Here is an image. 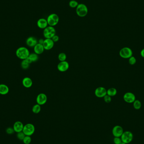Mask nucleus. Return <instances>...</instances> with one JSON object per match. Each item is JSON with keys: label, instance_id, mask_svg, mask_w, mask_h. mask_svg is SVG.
Instances as JSON below:
<instances>
[{"label": "nucleus", "instance_id": "f257e3e1", "mask_svg": "<svg viewBox=\"0 0 144 144\" xmlns=\"http://www.w3.org/2000/svg\"><path fill=\"white\" fill-rule=\"evenodd\" d=\"M30 54L29 50L25 47H20L16 51V56L22 60L27 59L29 56Z\"/></svg>", "mask_w": 144, "mask_h": 144}, {"label": "nucleus", "instance_id": "f03ea898", "mask_svg": "<svg viewBox=\"0 0 144 144\" xmlns=\"http://www.w3.org/2000/svg\"><path fill=\"white\" fill-rule=\"evenodd\" d=\"M76 12L77 15L80 17H85L88 12V9L87 6L83 4H80L76 7Z\"/></svg>", "mask_w": 144, "mask_h": 144}, {"label": "nucleus", "instance_id": "7ed1b4c3", "mask_svg": "<svg viewBox=\"0 0 144 144\" xmlns=\"http://www.w3.org/2000/svg\"><path fill=\"white\" fill-rule=\"evenodd\" d=\"M43 35L46 38L51 39L56 35V30L54 27L47 26L43 30Z\"/></svg>", "mask_w": 144, "mask_h": 144}, {"label": "nucleus", "instance_id": "20e7f679", "mask_svg": "<svg viewBox=\"0 0 144 144\" xmlns=\"http://www.w3.org/2000/svg\"><path fill=\"white\" fill-rule=\"evenodd\" d=\"M59 16L56 14H51L47 18V21L48 25L50 26L54 27L59 23Z\"/></svg>", "mask_w": 144, "mask_h": 144}, {"label": "nucleus", "instance_id": "39448f33", "mask_svg": "<svg viewBox=\"0 0 144 144\" xmlns=\"http://www.w3.org/2000/svg\"><path fill=\"white\" fill-rule=\"evenodd\" d=\"M119 55L124 59H129L130 57L132 56V51L128 47H124L120 51Z\"/></svg>", "mask_w": 144, "mask_h": 144}, {"label": "nucleus", "instance_id": "423d86ee", "mask_svg": "<svg viewBox=\"0 0 144 144\" xmlns=\"http://www.w3.org/2000/svg\"><path fill=\"white\" fill-rule=\"evenodd\" d=\"M121 138L122 141L126 144H128L132 141L133 134L130 131H125L121 136Z\"/></svg>", "mask_w": 144, "mask_h": 144}, {"label": "nucleus", "instance_id": "0eeeda50", "mask_svg": "<svg viewBox=\"0 0 144 144\" xmlns=\"http://www.w3.org/2000/svg\"><path fill=\"white\" fill-rule=\"evenodd\" d=\"M35 131V127L32 123H27L24 126L22 131L26 136H31L34 134Z\"/></svg>", "mask_w": 144, "mask_h": 144}, {"label": "nucleus", "instance_id": "6e6552de", "mask_svg": "<svg viewBox=\"0 0 144 144\" xmlns=\"http://www.w3.org/2000/svg\"><path fill=\"white\" fill-rule=\"evenodd\" d=\"M94 94L98 98H102L107 94V90L103 87H99L96 89Z\"/></svg>", "mask_w": 144, "mask_h": 144}, {"label": "nucleus", "instance_id": "1a4fd4ad", "mask_svg": "<svg viewBox=\"0 0 144 144\" xmlns=\"http://www.w3.org/2000/svg\"><path fill=\"white\" fill-rule=\"evenodd\" d=\"M123 132V128L119 125L115 126L112 130V134L114 137H121Z\"/></svg>", "mask_w": 144, "mask_h": 144}, {"label": "nucleus", "instance_id": "9d476101", "mask_svg": "<svg viewBox=\"0 0 144 144\" xmlns=\"http://www.w3.org/2000/svg\"><path fill=\"white\" fill-rule=\"evenodd\" d=\"M123 100L128 103H132L136 100L135 96L131 92H127L123 95Z\"/></svg>", "mask_w": 144, "mask_h": 144}, {"label": "nucleus", "instance_id": "9b49d317", "mask_svg": "<svg viewBox=\"0 0 144 144\" xmlns=\"http://www.w3.org/2000/svg\"><path fill=\"white\" fill-rule=\"evenodd\" d=\"M47 101V96L44 93H41L37 96L36 102L40 105H44Z\"/></svg>", "mask_w": 144, "mask_h": 144}, {"label": "nucleus", "instance_id": "f8f14e48", "mask_svg": "<svg viewBox=\"0 0 144 144\" xmlns=\"http://www.w3.org/2000/svg\"><path fill=\"white\" fill-rule=\"evenodd\" d=\"M57 67L58 70L60 72H65L69 68V64L68 62L66 61L60 62L58 64Z\"/></svg>", "mask_w": 144, "mask_h": 144}, {"label": "nucleus", "instance_id": "ddd939ff", "mask_svg": "<svg viewBox=\"0 0 144 144\" xmlns=\"http://www.w3.org/2000/svg\"><path fill=\"white\" fill-rule=\"evenodd\" d=\"M54 43L51 39L46 38L44 41L43 45L45 50H49L54 47Z\"/></svg>", "mask_w": 144, "mask_h": 144}, {"label": "nucleus", "instance_id": "4468645a", "mask_svg": "<svg viewBox=\"0 0 144 144\" xmlns=\"http://www.w3.org/2000/svg\"><path fill=\"white\" fill-rule=\"evenodd\" d=\"M24 125L22 122L20 121H17L15 122L13 126V128L15 132L17 133L22 131L23 129Z\"/></svg>", "mask_w": 144, "mask_h": 144}, {"label": "nucleus", "instance_id": "2eb2a0df", "mask_svg": "<svg viewBox=\"0 0 144 144\" xmlns=\"http://www.w3.org/2000/svg\"><path fill=\"white\" fill-rule=\"evenodd\" d=\"M26 43L28 46L30 47H34L37 43H38L36 38L32 36L28 38L27 39Z\"/></svg>", "mask_w": 144, "mask_h": 144}, {"label": "nucleus", "instance_id": "dca6fc26", "mask_svg": "<svg viewBox=\"0 0 144 144\" xmlns=\"http://www.w3.org/2000/svg\"><path fill=\"white\" fill-rule=\"evenodd\" d=\"M37 26L40 29H44L46 28L48 25L47 20L45 19L41 18L38 20L37 21Z\"/></svg>", "mask_w": 144, "mask_h": 144}, {"label": "nucleus", "instance_id": "f3484780", "mask_svg": "<svg viewBox=\"0 0 144 144\" xmlns=\"http://www.w3.org/2000/svg\"><path fill=\"white\" fill-rule=\"evenodd\" d=\"M33 48H34L33 49L34 52L35 53V54H37L38 55L42 54L45 50L43 45L40 43H37Z\"/></svg>", "mask_w": 144, "mask_h": 144}, {"label": "nucleus", "instance_id": "a211bd4d", "mask_svg": "<svg viewBox=\"0 0 144 144\" xmlns=\"http://www.w3.org/2000/svg\"><path fill=\"white\" fill-rule=\"evenodd\" d=\"M22 83L23 86L25 88H30L33 85V81L29 77L24 78L22 80Z\"/></svg>", "mask_w": 144, "mask_h": 144}, {"label": "nucleus", "instance_id": "6ab92c4d", "mask_svg": "<svg viewBox=\"0 0 144 144\" xmlns=\"http://www.w3.org/2000/svg\"><path fill=\"white\" fill-rule=\"evenodd\" d=\"M9 87L4 84H0V94L6 95L9 92Z\"/></svg>", "mask_w": 144, "mask_h": 144}, {"label": "nucleus", "instance_id": "aec40b11", "mask_svg": "<svg viewBox=\"0 0 144 144\" xmlns=\"http://www.w3.org/2000/svg\"><path fill=\"white\" fill-rule=\"evenodd\" d=\"M117 93L116 89L114 88H110L107 90V94L111 97L116 95Z\"/></svg>", "mask_w": 144, "mask_h": 144}, {"label": "nucleus", "instance_id": "412c9836", "mask_svg": "<svg viewBox=\"0 0 144 144\" xmlns=\"http://www.w3.org/2000/svg\"><path fill=\"white\" fill-rule=\"evenodd\" d=\"M41 105L38 104L34 105L32 107V111L35 114H38L41 111Z\"/></svg>", "mask_w": 144, "mask_h": 144}, {"label": "nucleus", "instance_id": "4be33fe9", "mask_svg": "<svg viewBox=\"0 0 144 144\" xmlns=\"http://www.w3.org/2000/svg\"><path fill=\"white\" fill-rule=\"evenodd\" d=\"M28 57L30 59V60L32 62H36L38 59V55L37 54H35V53L30 54Z\"/></svg>", "mask_w": 144, "mask_h": 144}, {"label": "nucleus", "instance_id": "5701e85b", "mask_svg": "<svg viewBox=\"0 0 144 144\" xmlns=\"http://www.w3.org/2000/svg\"><path fill=\"white\" fill-rule=\"evenodd\" d=\"M30 64L26 60V59L22 60L21 62V67L23 69H26L29 68Z\"/></svg>", "mask_w": 144, "mask_h": 144}, {"label": "nucleus", "instance_id": "b1692460", "mask_svg": "<svg viewBox=\"0 0 144 144\" xmlns=\"http://www.w3.org/2000/svg\"><path fill=\"white\" fill-rule=\"evenodd\" d=\"M133 103V107L134 109L136 110H139L141 108V104L140 101H139L138 100H135Z\"/></svg>", "mask_w": 144, "mask_h": 144}, {"label": "nucleus", "instance_id": "393cba45", "mask_svg": "<svg viewBox=\"0 0 144 144\" xmlns=\"http://www.w3.org/2000/svg\"><path fill=\"white\" fill-rule=\"evenodd\" d=\"M67 59V55L64 53H60L58 55V59L60 62L66 61Z\"/></svg>", "mask_w": 144, "mask_h": 144}, {"label": "nucleus", "instance_id": "a878e982", "mask_svg": "<svg viewBox=\"0 0 144 144\" xmlns=\"http://www.w3.org/2000/svg\"><path fill=\"white\" fill-rule=\"evenodd\" d=\"M79 4L78 2L75 0H72L70 1L69 3V7L72 8H76L79 5Z\"/></svg>", "mask_w": 144, "mask_h": 144}, {"label": "nucleus", "instance_id": "bb28decb", "mask_svg": "<svg viewBox=\"0 0 144 144\" xmlns=\"http://www.w3.org/2000/svg\"><path fill=\"white\" fill-rule=\"evenodd\" d=\"M22 141L25 144H30L31 142V138L29 136H25V137Z\"/></svg>", "mask_w": 144, "mask_h": 144}, {"label": "nucleus", "instance_id": "cd10ccee", "mask_svg": "<svg viewBox=\"0 0 144 144\" xmlns=\"http://www.w3.org/2000/svg\"><path fill=\"white\" fill-rule=\"evenodd\" d=\"M17 138L20 140H23L24 138L25 137V134L24 133L23 131H21L20 132L17 133Z\"/></svg>", "mask_w": 144, "mask_h": 144}, {"label": "nucleus", "instance_id": "c85d7f7f", "mask_svg": "<svg viewBox=\"0 0 144 144\" xmlns=\"http://www.w3.org/2000/svg\"><path fill=\"white\" fill-rule=\"evenodd\" d=\"M136 59L134 56H131L128 59V62L131 65H134L136 63Z\"/></svg>", "mask_w": 144, "mask_h": 144}, {"label": "nucleus", "instance_id": "c756f323", "mask_svg": "<svg viewBox=\"0 0 144 144\" xmlns=\"http://www.w3.org/2000/svg\"><path fill=\"white\" fill-rule=\"evenodd\" d=\"M103 98L104 100L106 103H109L111 102V97L110 96L108 95L107 94H106V95Z\"/></svg>", "mask_w": 144, "mask_h": 144}, {"label": "nucleus", "instance_id": "7c9ffc66", "mask_svg": "<svg viewBox=\"0 0 144 144\" xmlns=\"http://www.w3.org/2000/svg\"><path fill=\"white\" fill-rule=\"evenodd\" d=\"M15 132V130L13 128L8 127L6 129V132L8 134H14Z\"/></svg>", "mask_w": 144, "mask_h": 144}, {"label": "nucleus", "instance_id": "2f4dec72", "mask_svg": "<svg viewBox=\"0 0 144 144\" xmlns=\"http://www.w3.org/2000/svg\"><path fill=\"white\" fill-rule=\"evenodd\" d=\"M113 142L115 144H120L122 142L121 137H115L113 139Z\"/></svg>", "mask_w": 144, "mask_h": 144}, {"label": "nucleus", "instance_id": "473e14b6", "mask_svg": "<svg viewBox=\"0 0 144 144\" xmlns=\"http://www.w3.org/2000/svg\"><path fill=\"white\" fill-rule=\"evenodd\" d=\"M51 39L52 40V41H53L54 43L57 42L59 41V37L58 35H55L52 37V38H51Z\"/></svg>", "mask_w": 144, "mask_h": 144}, {"label": "nucleus", "instance_id": "72a5a7b5", "mask_svg": "<svg viewBox=\"0 0 144 144\" xmlns=\"http://www.w3.org/2000/svg\"><path fill=\"white\" fill-rule=\"evenodd\" d=\"M44 40H43V39H42V38H41V39H40L38 40V43L43 45V42H44Z\"/></svg>", "mask_w": 144, "mask_h": 144}, {"label": "nucleus", "instance_id": "f704fd0d", "mask_svg": "<svg viewBox=\"0 0 144 144\" xmlns=\"http://www.w3.org/2000/svg\"><path fill=\"white\" fill-rule=\"evenodd\" d=\"M140 54L142 57L144 58V49L141 50V52H140Z\"/></svg>", "mask_w": 144, "mask_h": 144}, {"label": "nucleus", "instance_id": "c9c22d12", "mask_svg": "<svg viewBox=\"0 0 144 144\" xmlns=\"http://www.w3.org/2000/svg\"><path fill=\"white\" fill-rule=\"evenodd\" d=\"M120 144H126V143H125L124 142H123V141H122V142H121V143H120Z\"/></svg>", "mask_w": 144, "mask_h": 144}]
</instances>
